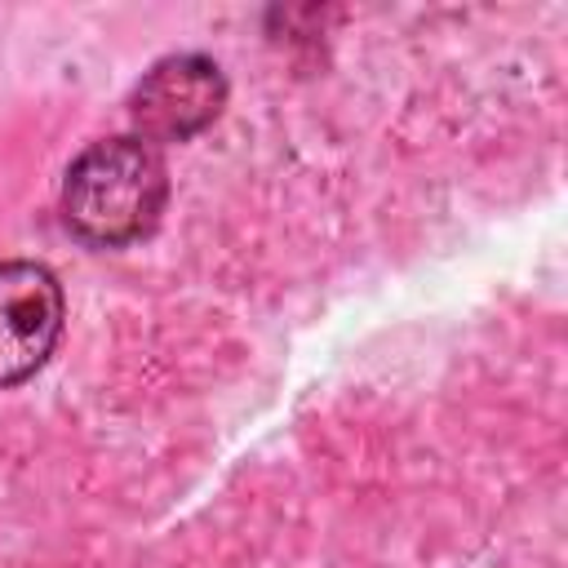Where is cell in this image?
I'll list each match as a JSON object with an SVG mask.
<instances>
[{
	"instance_id": "cell-2",
	"label": "cell",
	"mask_w": 568,
	"mask_h": 568,
	"mask_svg": "<svg viewBox=\"0 0 568 568\" xmlns=\"http://www.w3.org/2000/svg\"><path fill=\"white\" fill-rule=\"evenodd\" d=\"M222 102H226V80L217 62L200 53H173L142 75L129 115L138 124V138L155 146V142H186L191 133L213 124Z\"/></svg>"
},
{
	"instance_id": "cell-1",
	"label": "cell",
	"mask_w": 568,
	"mask_h": 568,
	"mask_svg": "<svg viewBox=\"0 0 568 568\" xmlns=\"http://www.w3.org/2000/svg\"><path fill=\"white\" fill-rule=\"evenodd\" d=\"M164 160L151 142L133 138H106L93 142L62 182V217L67 226L102 248L129 244L146 235L164 209Z\"/></svg>"
},
{
	"instance_id": "cell-3",
	"label": "cell",
	"mask_w": 568,
	"mask_h": 568,
	"mask_svg": "<svg viewBox=\"0 0 568 568\" xmlns=\"http://www.w3.org/2000/svg\"><path fill=\"white\" fill-rule=\"evenodd\" d=\"M62 333V288L36 262H0V386L31 377Z\"/></svg>"
}]
</instances>
